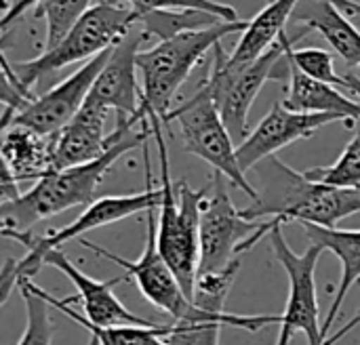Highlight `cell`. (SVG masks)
Here are the masks:
<instances>
[{
  "label": "cell",
  "instance_id": "5",
  "mask_svg": "<svg viewBox=\"0 0 360 345\" xmlns=\"http://www.w3.org/2000/svg\"><path fill=\"white\" fill-rule=\"evenodd\" d=\"M143 162H146V192L141 194H127V196H103L97 198L93 204H89L70 226L49 232L44 236L19 234L13 236L21 247H25V257L19 261L6 259L2 268V304L8 299L11 291L19 287L21 280H32L38 270L44 266V257L53 249H61L65 242L84 236L91 230L122 221L127 217H133L137 213H150L154 209H160L162 202V190L152 188V169H150V148L143 145Z\"/></svg>",
  "mask_w": 360,
  "mask_h": 345
},
{
  "label": "cell",
  "instance_id": "10",
  "mask_svg": "<svg viewBox=\"0 0 360 345\" xmlns=\"http://www.w3.org/2000/svg\"><path fill=\"white\" fill-rule=\"evenodd\" d=\"M156 211L146 213V245H143V253L137 261H129L124 257H118L116 253L82 238L80 245L89 251H93L95 255L110 259L112 263H116L118 268L124 270V276H131L137 285V289L141 291V295L160 312H167L173 323H190L196 316V308L194 304L188 299V295L184 293L179 280L175 278L173 270L169 268V263L165 261V257L158 251V240H156Z\"/></svg>",
  "mask_w": 360,
  "mask_h": 345
},
{
  "label": "cell",
  "instance_id": "6",
  "mask_svg": "<svg viewBox=\"0 0 360 345\" xmlns=\"http://www.w3.org/2000/svg\"><path fill=\"white\" fill-rule=\"evenodd\" d=\"M135 23H139L137 8L122 6L114 0H103L93 4L59 44L42 51L34 59L17 63L8 61V65L19 84L32 93L40 78L78 61L86 63L103 51L116 46L135 27Z\"/></svg>",
  "mask_w": 360,
  "mask_h": 345
},
{
  "label": "cell",
  "instance_id": "9",
  "mask_svg": "<svg viewBox=\"0 0 360 345\" xmlns=\"http://www.w3.org/2000/svg\"><path fill=\"white\" fill-rule=\"evenodd\" d=\"M268 242L274 251V257L283 266V270L289 276V297L285 312L281 314V331H278V344L289 345L295 333H304L308 345H335L344 335H348V329L338 331L331 335V339H325L323 325L319 320V297H316V266L323 255V249L316 245H310L304 253H295L283 234V228H274L268 234Z\"/></svg>",
  "mask_w": 360,
  "mask_h": 345
},
{
  "label": "cell",
  "instance_id": "33",
  "mask_svg": "<svg viewBox=\"0 0 360 345\" xmlns=\"http://www.w3.org/2000/svg\"><path fill=\"white\" fill-rule=\"evenodd\" d=\"M127 2H129V6H133V8H135V0H127Z\"/></svg>",
  "mask_w": 360,
  "mask_h": 345
},
{
  "label": "cell",
  "instance_id": "24",
  "mask_svg": "<svg viewBox=\"0 0 360 345\" xmlns=\"http://www.w3.org/2000/svg\"><path fill=\"white\" fill-rule=\"evenodd\" d=\"M240 270V259L236 257L234 261H230L226 268L217 270V272H207V274H198L196 278V287H194V295H192V304L213 316H228V312L224 310L228 293L236 280V274Z\"/></svg>",
  "mask_w": 360,
  "mask_h": 345
},
{
  "label": "cell",
  "instance_id": "30",
  "mask_svg": "<svg viewBox=\"0 0 360 345\" xmlns=\"http://www.w3.org/2000/svg\"><path fill=\"white\" fill-rule=\"evenodd\" d=\"M42 2H46V0H15L13 6L6 8V13L2 15V23H0L2 32H6L8 25H11L13 21H17L19 17H23V13H25L27 8H36V6L42 4Z\"/></svg>",
  "mask_w": 360,
  "mask_h": 345
},
{
  "label": "cell",
  "instance_id": "35",
  "mask_svg": "<svg viewBox=\"0 0 360 345\" xmlns=\"http://www.w3.org/2000/svg\"><path fill=\"white\" fill-rule=\"evenodd\" d=\"M359 2H360V0H359Z\"/></svg>",
  "mask_w": 360,
  "mask_h": 345
},
{
  "label": "cell",
  "instance_id": "1",
  "mask_svg": "<svg viewBox=\"0 0 360 345\" xmlns=\"http://www.w3.org/2000/svg\"><path fill=\"white\" fill-rule=\"evenodd\" d=\"M152 137L148 120L118 118L116 129L110 133V148L93 162L70 167L46 175L36 185L17 198L0 204V230L4 238L30 234L32 228L49 217H55L74 207H89L97 200V188L105 173L124 154L146 145Z\"/></svg>",
  "mask_w": 360,
  "mask_h": 345
},
{
  "label": "cell",
  "instance_id": "17",
  "mask_svg": "<svg viewBox=\"0 0 360 345\" xmlns=\"http://www.w3.org/2000/svg\"><path fill=\"white\" fill-rule=\"evenodd\" d=\"M105 108L84 101L82 110L55 135V171L86 164L97 160L110 148V135H105Z\"/></svg>",
  "mask_w": 360,
  "mask_h": 345
},
{
  "label": "cell",
  "instance_id": "15",
  "mask_svg": "<svg viewBox=\"0 0 360 345\" xmlns=\"http://www.w3.org/2000/svg\"><path fill=\"white\" fill-rule=\"evenodd\" d=\"M44 266L59 270L76 287V295L65 299V301L68 304L78 301L82 306V316L86 323H91L95 327H124V325L154 327V323L139 318L133 312H129L127 306L114 295L112 287L122 282L124 278H114L110 282L95 280L89 274H84L80 268H76L61 249L49 251L44 257Z\"/></svg>",
  "mask_w": 360,
  "mask_h": 345
},
{
  "label": "cell",
  "instance_id": "28",
  "mask_svg": "<svg viewBox=\"0 0 360 345\" xmlns=\"http://www.w3.org/2000/svg\"><path fill=\"white\" fill-rule=\"evenodd\" d=\"M291 63L295 67H300L306 76L333 84V86H342L346 89V78L340 76L335 72V59L327 48H319V46H302V48H293V44L287 51Z\"/></svg>",
  "mask_w": 360,
  "mask_h": 345
},
{
  "label": "cell",
  "instance_id": "11",
  "mask_svg": "<svg viewBox=\"0 0 360 345\" xmlns=\"http://www.w3.org/2000/svg\"><path fill=\"white\" fill-rule=\"evenodd\" d=\"M200 213V272H217L240 255L243 245L257 234L262 221H251L234 207L226 177L213 173Z\"/></svg>",
  "mask_w": 360,
  "mask_h": 345
},
{
  "label": "cell",
  "instance_id": "19",
  "mask_svg": "<svg viewBox=\"0 0 360 345\" xmlns=\"http://www.w3.org/2000/svg\"><path fill=\"white\" fill-rule=\"evenodd\" d=\"M283 105L302 114H335L342 116L348 126L360 124V101L350 99L338 86L314 80L295 67L289 59V91Z\"/></svg>",
  "mask_w": 360,
  "mask_h": 345
},
{
  "label": "cell",
  "instance_id": "14",
  "mask_svg": "<svg viewBox=\"0 0 360 345\" xmlns=\"http://www.w3.org/2000/svg\"><path fill=\"white\" fill-rule=\"evenodd\" d=\"M146 30H131L110 53L103 70L99 72L89 101L105 108L116 110L118 118H137L141 108V89L137 84V57L141 53V44L146 42Z\"/></svg>",
  "mask_w": 360,
  "mask_h": 345
},
{
  "label": "cell",
  "instance_id": "21",
  "mask_svg": "<svg viewBox=\"0 0 360 345\" xmlns=\"http://www.w3.org/2000/svg\"><path fill=\"white\" fill-rule=\"evenodd\" d=\"M312 11L302 15L304 30L319 32L331 48L350 65L360 70V30L346 17V13L329 0H312Z\"/></svg>",
  "mask_w": 360,
  "mask_h": 345
},
{
  "label": "cell",
  "instance_id": "4",
  "mask_svg": "<svg viewBox=\"0 0 360 345\" xmlns=\"http://www.w3.org/2000/svg\"><path fill=\"white\" fill-rule=\"evenodd\" d=\"M160 158V190L162 202L156 221L158 251L179 280L184 293L192 301L196 278L200 272V213L207 198V188L192 190L188 181L173 183L169 177V154L162 135V124H150Z\"/></svg>",
  "mask_w": 360,
  "mask_h": 345
},
{
  "label": "cell",
  "instance_id": "31",
  "mask_svg": "<svg viewBox=\"0 0 360 345\" xmlns=\"http://www.w3.org/2000/svg\"><path fill=\"white\" fill-rule=\"evenodd\" d=\"M268 2H274V0H268ZM333 4H338L346 15H360V2L359 0H329Z\"/></svg>",
  "mask_w": 360,
  "mask_h": 345
},
{
  "label": "cell",
  "instance_id": "25",
  "mask_svg": "<svg viewBox=\"0 0 360 345\" xmlns=\"http://www.w3.org/2000/svg\"><path fill=\"white\" fill-rule=\"evenodd\" d=\"M93 0H46L34 8L36 17H42L46 23L44 51L59 44L65 34L84 17Z\"/></svg>",
  "mask_w": 360,
  "mask_h": 345
},
{
  "label": "cell",
  "instance_id": "18",
  "mask_svg": "<svg viewBox=\"0 0 360 345\" xmlns=\"http://www.w3.org/2000/svg\"><path fill=\"white\" fill-rule=\"evenodd\" d=\"M297 2L300 0L268 2L253 19H249L234 51L224 55V63L230 70H240L259 61L266 53H270L278 44L281 36L285 34V25L293 15Z\"/></svg>",
  "mask_w": 360,
  "mask_h": 345
},
{
  "label": "cell",
  "instance_id": "26",
  "mask_svg": "<svg viewBox=\"0 0 360 345\" xmlns=\"http://www.w3.org/2000/svg\"><path fill=\"white\" fill-rule=\"evenodd\" d=\"M17 289L21 291V299L25 304V329L17 345H51L55 327L51 320L49 301L36 293L34 280H21Z\"/></svg>",
  "mask_w": 360,
  "mask_h": 345
},
{
  "label": "cell",
  "instance_id": "22",
  "mask_svg": "<svg viewBox=\"0 0 360 345\" xmlns=\"http://www.w3.org/2000/svg\"><path fill=\"white\" fill-rule=\"evenodd\" d=\"M36 293L42 295L53 310H59L74 323H78L82 329L91 333V345H173L167 341L169 325H154V327H137V325H124V327H95L84 320L82 314L72 310V304L65 299H57L38 285H34Z\"/></svg>",
  "mask_w": 360,
  "mask_h": 345
},
{
  "label": "cell",
  "instance_id": "12",
  "mask_svg": "<svg viewBox=\"0 0 360 345\" xmlns=\"http://www.w3.org/2000/svg\"><path fill=\"white\" fill-rule=\"evenodd\" d=\"M112 48L103 51L101 55L93 57L91 61L82 63L72 76L63 78L51 91L34 97L13 118L11 124L27 126V129H32V131H36L40 135H57L82 110V105H84L91 89H93L99 72L103 70Z\"/></svg>",
  "mask_w": 360,
  "mask_h": 345
},
{
  "label": "cell",
  "instance_id": "34",
  "mask_svg": "<svg viewBox=\"0 0 360 345\" xmlns=\"http://www.w3.org/2000/svg\"><path fill=\"white\" fill-rule=\"evenodd\" d=\"M354 320H356V323H359V325H360V312H359V314H356V316H354Z\"/></svg>",
  "mask_w": 360,
  "mask_h": 345
},
{
  "label": "cell",
  "instance_id": "3",
  "mask_svg": "<svg viewBox=\"0 0 360 345\" xmlns=\"http://www.w3.org/2000/svg\"><path fill=\"white\" fill-rule=\"evenodd\" d=\"M249 21H221L207 30L184 32L167 40H158L156 46L146 48L137 57L141 72V108L139 120L150 124H169L171 103L188 80L192 70L205 59L207 53L228 38L230 34H243Z\"/></svg>",
  "mask_w": 360,
  "mask_h": 345
},
{
  "label": "cell",
  "instance_id": "7",
  "mask_svg": "<svg viewBox=\"0 0 360 345\" xmlns=\"http://www.w3.org/2000/svg\"><path fill=\"white\" fill-rule=\"evenodd\" d=\"M295 42V38H289L287 34L281 36L278 44L266 53L259 61L240 67L230 70L224 63L226 48L221 42L211 53V67L205 78V86L211 91L215 105L234 137V141H245L251 135L249 129V112L253 108V101L257 99L259 91L268 80H281L289 76V46Z\"/></svg>",
  "mask_w": 360,
  "mask_h": 345
},
{
  "label": "cell",
  "instance_id": "32",
  "mask_svg": "<svg viewBox=\"0 0 360 345\" xmlns=\"http://www.w3.org/2000/svg\"><path fill=\"white\" fill-rule=\"evenodd\" d=\"M344 78H346V89H348V91H350V93H352V95H354V97H356V99L360 101V78L359 76H354V74H346Z\"/></svg>",
  "mask_w": 360,
  "mask_h": 345
},
{
  "label": "cell",
  "instance_id": "23",
  "mask_svg": "<svg viewBox=\"0 0 360 345\" xmlns=\"http://www.w3.org/2000/svg\"><path fill=\"white\" fill-rule=\"evenodd\" d=\"M224 19L205 11H150L139 15V23L148 36H156L158 40L173 38L184 32L207 30Z\"/></svg>",
  "mask_w": 360,
  "mask_h": 345
},
{
  "label": "cell",
  "instance_id": "27",
  "mask_svg": "<svg viewBox=\"0 0 360 345\" xmlns=\"http://www.w3.org/2000/svg\"><path fill=\"white\" fill-rule=\"evenodd\" d=\"M306 177L333 188H360V124H356L354 137L333 164L310 169L306 171Z\"/></svg>",
  "mask_w": 360,
  "mask_h": 345
},
{
  "label": "cell",
  "instance_id": "29",
  "mask_svg": "<svg viewBox=\"0 0 360 345\" xmlns=\"http://www.w3.org/2000/svg\"><path fill=\"white\" fill-rule=\"evenodd\" d=\"M139 15L150 11H205L221 17L224 21H240L238 11L217 0H135Z\"/></svg>",
  "mask_w": 360,
  "mask_h": 345
},
{
  "label": "cell",
  "instance_id": "13",
  "mask_svg": "<svg viewBox=\"0 0 360 345\" xmlns=\"http://www.w3.org/2000/svg\"><path fill=\"white\" fill-rule=\"evenodd\" d=\"M331 122H344L348 126V122L335 114H302V112L287 110L283 103H276L259 120V124L251 131V135L243 143H238L236 150L238 164L247 175L259 162L272 158L278 150L300 139L312 137L319 129Z\"/></svg>",
  "mask_w": 360,
  "mask_h": 345
},
{
  "label": "cell",
  "instance_id": "8",
  "mask_svg": "<svg viewBox=\"0 0 360 345\" xmlns=\"http://www.w3.org/2000/svg\"><path fill=\"white\" fill-rule=\"evenodd\" d=\"M169 122H177L184 150L188 154L202 158L211 164L213 173L224 175L253 202L257 200V190L238 164V148L234 145V137L230 135L211 91L202 82L192 97H188L179 108H173Z\"/></svg>",
  "mask_w": 360,
  "mask_h": 345
},
{
  "label": "cell",
  "instance_id": "16",
  "mask_svg": "<svg viewBox=\"0 0 360 345\" xmlns=\"http://www.w3.org/2000/svg\"><path fill=\"white\" fill-rule=\"evenodd\" d=\"M2 177L17 185L40 181L55 173V135H40L27 126L11 124L2 129Z\"/></svg>",
  "mask_w": 360,
  "mask_h": 345
},
{
  "label": "cell",
  "instance_id": "20",
  "mask_svg": "<svg viewBox=\"0 0 360 345\" xmlns=\"http://www.w3.org/2000/svg\"><path fill=\"white\" fill-rule=\"evenodd\" d=\"M310 245L321 247L323 251H331L342 261V280L335 291V299L329 308L327 318L323 320V335L331 339L329 333L340 316V310L348 297V293L360 285V230H342V228H321V226H304Z\"/></svg>",
  "mask_w": 360,
  "mask_h": 345
},
{
  "label": "cell",
  "instance_id": "2",
  "mask_svg": "<svg viewBox=\"0 0 360 345\" xmlns=\"http://www.w3.org/2000/svg\"><path fill=\"white\" fill-rule=\"evenodd\" d=\"M257 200L240 209L251 221H270L272 228L285 223L338 228L340 221L360 213V188H333L310 181L306 173L287 167L278 158H268L255 167Z\"/></svg>",
  "mask_w": 360,
  "mask_h": 345
}]
</instances>
